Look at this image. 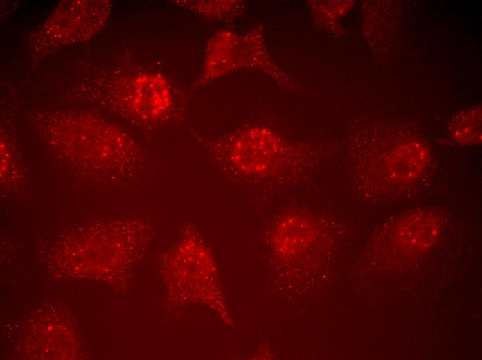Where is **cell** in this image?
I'll return each instance as SVG.
<instances>
[{
  "instance_id": "1",
  "label": "cell",
  "mask_w": 482,
  "mask_h": 360,
  "mask_svg": "<svg viewBox=\"0 0 482 360\" xmlns=\"http://www.w3.org/2000/svg\"><path fill=\"white\" fill-rule=\"evenodd\" d=\"M75 124L63 125L59 136L63 147L82 160L118 165L132 156L130 140L114 127L91 118H74Z\"/></svg>"
},
{
  "instance_id": "2",
  "label": "cell",
  "mask_w": 482,
  "mask_h": 360,
  "mask_svg": "<svg viewBox=\"0 0 482 360\" xmlns=\"http://www.w3.org/2000/svg\"><path fill=\"white\" fill-rule=\"evenodd\" d=\"M109 10V2L105 1L62 3L38 33L36 47L49 49L90 37L103 26Z\"/></svg>"
},
{
  "instance_id": "3",
  "label": "cell",
  "mask_w": 482,
  "mask_h": 360,
  "mask_svg": "<svg viewBox=\"0 0 482 360\" xmlns=\"http://www.w3.org/2000/svg\"><path fill=\"white\" fill-rule=\"evenodd\" d=\"M271 137L260 128L242 134L231 152L233 165L243 174L264 177L276 170V156Z\"/></svg>"
},
{
  "instance_id": "4",
  "label": "cell",
  "mask_w": 482,
  "mask_h": 360,
  "mask_svg": "<svg viewBox=\"0 0 482 360\" xmlns=\"http://www.w3.org/2000/svg\"><path fill=\"white\" fill-rule=\"evenodd\" d=\"M172 97L166 78L159 73H142L133 81L130 107L140 118L155 120L170 108Z\"/></svg>"
},
{
  "instance_id": "5",
  "label": "cell",
  "mask_w": 482,
  "mask_h": 360,
  "mask_svg": "<svg viewBox=\"0 0 482 360\" xmlns=\"http://www.w3.org/2000/svg\"><path fill=\"white\" fill-rule=\"evenodd\" d=\"M440 232V224L434 215L418 212L404 219L398 226L394 240L407 252H422L432 246Z\"/></svg>"
},
{
  "instance_id": "6",
  "label": "cell",
  "mask_w": 482,
  "mask_h": 360,
  "mask_svg": "<svg viewBox=\"0 0 482 360\" xmlns=\"http://www.w3.org/2000/svg\"><path fill=\"white\" fill-rule=\"evenodd\" d=\"M429 161V151L424 145L409 143L399 147L390 155L387 170L393 180L406 183L418 179L424 172Z\"/></svg>"
},
{
  "instance_id": "7",
  "label": "cell",
  "mask_w": 482,
  "mask_h": 360,
  "mask_svg": "<svg viewBox=\"0 0 482 360\" xmlns=\"http://www.w3.org/2000/svg\"><path fill=\"white\" fill-rule=\"evenodd\" d=\"M276 235V247L284 253H294L307 246L312 240L311 227L302 220L292 218L282 224Z\"/></svg>"
},
{
  "instance_id": "8",
  "label": "cell",
  "mask_w": 482,
  "mask_h": 360,
  "mask_svg": "<svg viewBox=\"0 0 482 360\" xmlns=\"http://www.w3.org/2000/svg\"><path fill=\"white\" fill-rule=\"evenodd\" d=\"M481 109H476L461 114L452 124V133L456 141L463 143H474L481 138Z\"/></svg>"
}]
</instances>
